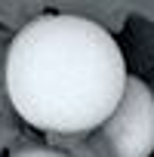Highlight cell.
Instances as JSON below:
<instances>
[{"label": "cell", "instance_id": "cell-3", "mask_svg": "<svg viewBox=\"0 0 154 157\" xmlns=\"http://www.w3.org/2000/svg\"><path fill=\"white\" fill-rule=\"evenodd\" d=\"M13 157H68V154L52 151V148H25V151H19V154H13Z\"/></svg>", "mask_w": 154, "mask_h": 157}, {"label": "cell", "instance_id": "cell-1", "mask_svg": "<svg viewBox=\"0 0 154 157\" xmlns=\"http://www.w3.org/2000/svg\"><path fill=\"white\" fill-rule=\"evenodd\" d=\"M129 83L117 40L83 16H40L6 52V93L19 117L46 132H90Z\"/></svg>", "mask_w": 154, "mask_h": 157}, {"label": "cell", "instance_id": "cell-2", "mask_svg": "<svg viewBox=\"0 0 154 157\" xmlns=\"http://www.w3.org/2000/svg\"><path fill=\"white\" fill-rule=\"evenodd\" d=\"M102 136L114 157L154 154V93L148 90L145 80L129 77L120 105L102 123Z\"/></svg>", "mask_w": 154, "mask_h": 157}]
</instances>
